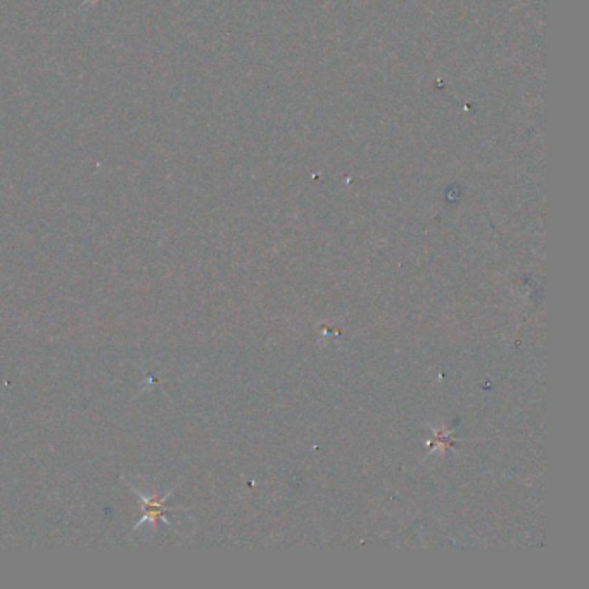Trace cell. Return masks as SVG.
I'll return each instance as SVG.
<instances>
[{
  "instance_id": "1",
  "label": "cell",
  "mask_w": 589,
  "mask_h": 589,
  "mask_svg": "<svg viewBox=\"0 0 589 589\" xmlns=\"http://www.w3.org/2000/svg\"><path fill=\"white\" fill-rule=\"evenodd\" d=\"M144 501V510H146V513H144V519L140 520V523L144 522H153L156 523L157 520L164 519V516L170 513V508H168L166 505H164V501H166L168 496H164L163 499H156V498H146V496H140Z\"/></svg>"
}]
</instances>
